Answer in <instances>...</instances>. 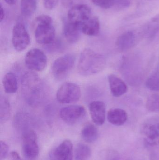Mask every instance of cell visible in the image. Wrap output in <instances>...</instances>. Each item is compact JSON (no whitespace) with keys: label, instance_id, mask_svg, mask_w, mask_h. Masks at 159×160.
<instances>
[{"label":"cell","instance_id":"4fadbf2b","mask_svg":"<svg viewBox=\"0 0 159 160\" xmlns=\"http://www.w3.org/2000/svg\"><path fill=\"white\" fill-rule=\"evenodd\" d=\"M91 117L93 122L97 126H102L106 117V107L104 102L101 101H94L89 106Z\"/></svg>","mask_w":159,"mask_h":160},{"label":"cell","instance_id":"5bb4252c","mask_svg":"<svg viewBox=\"0 0 159 160\" xmlns=\"http://www.w3.org/2000/svg\"><path fill=\"white\" fill-rule=\"evenodd\" d=\"M108 81L110 91L114 97H120L128 91V86L125 82L115 75H109Z\"/></svg>","mask_w":159,"mask_h":160},{"label":"cell","instance_id":"5b68a950","mask_svg":"<svg viewBox=\"0 0 159 160\" xmlns=\"http://www.w3.org/2000/svg\"><path fill=\"white\" fill-rule=\"evenodd\" d=\"M23 155L28 160H36L39 156V148L36 132L32 129L23 132L22 137Z\"/></svg>","mask_w":159,"mask_h":160},{"label":"cell","instance_id":"603a6c76","mask_svg":"<svg viewBox=\"0 0 159 160\" xmlns=\"http://www.w3.org/2000/svg\"><path fill=\"white\" fill-rule=\"evenodd\" d=\"M10 115V107L9 102L4 97H1L0 100V120L1 123L6 122L9 119Z\"/></svg>","mask_w":159,"mask_h":160},{"label":"cell","instance_id":"ac0fdd59","mask_svg":"<svg viewBox=\"0 0 159 160\" xmlns=\"http://www.w3.org/2000/svg\"><path fill=\"white\" fill-rule=\"evenodd\" d=\"M82 33L89 36H95L100 33V23L98 18L91 17L81 25Z\"/></svg>","mask_w":159,"mask_h":160},{"label":"cell","instance_id":"4dcf8cb0","mask_svg":"<svg viewBox=\"0 0 159 160\" xmlns=\"http://www.w3.org/2000/svg\"><path fill=\"white\" fill-rule=\"evenodd\" d=\"M5 18V12L3 8L2 5H1V16H0V20H1V22Z\"/></svg>","mask_w":159,"mask_h":160},{"label":"cell","instance_id":"83f0119b","mask_svg":"<svg viewBox=\"0 0 159 160\" xmlns=\"http://www.w3.org/2000/svg\"><path fill=\"white\" fill-rule=\"evenodd\" d=\"M59 0H44V7L48 10H52L55 8Z\"/></svg>","mask_w":159,"mask_h":160},{"label":"cell","instance_id":"8992f818","mask_svg":"<svg viewBox=\"0 0 159 160\" xmlns=\"http://www.w3.org/2000/svg\"><path fill=\"white\" fill-rule=\"evenodd\" d=\"M81 95L79 86L74 83L68 82L60 87L57 91L56 98L60 103L67 104L78 101Z\"/></svg>","mask_w":159,"mask_h":160},{"label":"cell","instance_id":"44dd1931","mask_svg":"<svg viewBox=\"0 0 159 160\" xmlns=\"http://www.w3.org/2000/svg\"><path fill=\"white\" fill-rule=\"evenodd\" d=\"M91 155V149L88 146L78 144L75 150V160H89Z\"/></svg>","mask_w":159,"mask_h":160},{"label":"cell","instance_id":"30bf717a","mask_svg":"<svg viewBox=\"0 0 159 160\" xmlns=\"http://www.w3.org/2000/svg\"><path fill=\"white\" fill-rule=\"evenodd\" d=\"M83 106L70 105L63 107L60 111V116L63 121L69 124H74L81 120L86 115Z\"/></svg>","mask_w":159,"mask_h":160},{"label":"cell","instance_id":"9c48e42d","mask_svg":"<svg viewBox=\"0 0 159 160\" xmlns=\"http://www.w3.org/2000/svg\"><path fill=\"white\" fill-rule=\"evenodd\" d=\"M91 9L88 6L78 4L69 9L67 15V21L81 25L91 18Z\"/></svg>","mask_w":159,"mask_h":160},{"label":"cell","instance_id":"484cf974","mask_svg":"<svg viewBox=\"0 0 159 160\" xmlns=\"http://www.w3.org/2000/svg\"><path fill=\"white\" fill-rule=\"evenodd\" d=\"M94 4L101 8L108 9L115 4V0H91Z\"/></svg>","mask_w":159,"mask_h":160},{"label":"cell","instance_id":"6da1fadb","mask_svg":"<svg viewBox=\"0 0 159 160\" xmlns=\"http://www.w3.org/2000/svg\"><path fill=\"white\" fill-rule=\"evenodd\" d=\"M105 65L104 57L90 49L81 52L78 62V72L83 76H89L101 72Z\"/></svg>","mask_w":159,"mask_h":160},{"label":"cell","instance_id":"d6986e66","mask_svg":"<svg viewBox=\"0 0 159 160\" xmlns=\"http://www.w3.org/2000/svg\"><path fill=\"white\" fill-rule=\"evenodd\" d=\"M82 139L86 142L91 143L98 139L99 132L98 129L92 124H87L83 128L81 132Z\"/></svg>","mask_w":159,"mask_h":160},{"label":"cell","instance_id":"d6a6232c","mask_svg":"<svg viewBox=\"0 0 159 160\" xmlns=\"http://www.w3.org/2000/svg\"><path fill=\"white\" fill-rule=\"evenodd\" d=\"M112 160H119L118 158H113Z\"/></svg>","mask_w":159,"mask_h":160},{"label":"cell","instance_id":"f1b7e54d","mask_svg":"<svg viewBox=\"0 0 159 160\" xmlns=\"http://www.w3.org/2000/svg\"><path fill=\"white\" fill-rule=\"evenodd\" d=\"M78 1V0H62V2L65 6H72V7L76 5L75 3H76Z\"/></svg>","mask_w":159,"mask_h":160},{"label":"cell","instance_id":"8fae6325","mask_svg":"<svg viewBox=\"0 0 159 160\" xmlns=\"http://www.w3.org/2000/svg\"><path fill=\"white\" fill-rule=\"evenodd\" d=\"M142 133L144 141L148 145H159V121L149 122L145 124L142 128Z\"/></svg>","mask_w":159,"mask_h":160},{"label":"cell","instance_id":"d4e9b609","mask_svg":"<svg viewBox=\"0 0 159 160\" xmlns=\"http://www.w3.org/2000/svg\"><path fill=\"white\" fill-rule=\"evenodd\" d=\"M146 86L150 90L159 91V73L155 72L147 80Z\"/></svg>","mask_w":159,"mask_h":160},{"label":"cell","instance_id":"9a60e30c","mask_svg":"<svg viewBox=\"0 0 159 160\" xmlns=\"http://www.w3.org/2000/svg\"><path fill=\"white\" fill-rule=\"evenodd\" d=\"M82 33L81 25L67 21L63 28V34L69 43L73 44L77 42Z\"/></svg>","mask_w":159,"mask_h":160},{"label":"cell","instance_id":"4316f807","mask_svg":"<svg viewBox=\"0 0 159 160\" xmlns=\"http://www.w3.org/2000/svg\"><path fill=\"white\" fill-rule=\"evenodd\" d=\"M0 160H5L8 156L9 147L8 145L3 141L0 142Z\"/></svg>","mask_w":159,"mask_h":160},{"label":"cell","instance_id":"7c38bea8","mask_svg":"<svg viewBox=\"0 0 159 160\" xmlns=\"http://www.w3.org/2000/svg\"><path fill=\"white\" fill-rule=\"evenodd\" d=\"M73 145L69 140L63 141L51 154L52 160H73Z\"/></svg>","mask_w":159,"mask_h":160},{"label":"cell","instance_id":"277c9868","mask_svg":"<svg viewBox=\"0 0 159 160\" xmlns=\"http://www.w3.org/2000/svg\"><path fill=\"white\" fill-rule=\"evenodd\" d=\"M75 57L71 54H65L56 59L51 67L52 75L57 80L65 79L74 65Z\"/></svg>","mask_w":159,"mask_h":160},{"label":"cell","instance_id":"1f68e13d","mask_svg":"<svg viewBox=\"0 0 159 160\" xmlns=\"http://www.w3.org/2000/svg\"><path fill=\"white\" fill-rule=\"evenodd\" d=\"M4 1L7 4L13 5L16 4L17 0H4Z\"/></svg>","mask_w":159,"mask_h":160},{"label":"cell","instance_id":"cb8c5ba5","mask_svg":"<svg viewBox=\"0 0 159 160\" xmlns=\"http://www.w3.org/2000/svg\"><path fill=\"white\" fill-rule=\"evenodd\" d=\"M148 111L159 113V94H152L147 98L146 104Z\"/></svg>","mask_w":159,"mask_h":160},{"label":"cell","instance_id":"2e32d148","mask_svg":"<svg viewBox=\"0 0 159 160\" xmlns=\"http://www.w3.org/2000/svg\"><path fill=\"white\" fill-rule=\"evenodd\" d=\"M107 118L108 121L112 125L121 126L124 125L128 120V115L125 110L115 108L108 111Z\"/></svg>","mask_w":159,"mask_h":160},{"label":"cell","instance_id":"ba28073f","mask_svg":"<svg viewBox=\"0 0 159 160\" xmlns=\"http://www.w3.org/2000/svg\"><path fill=\"white\" fill-rule=\"evenodd\" d=\"M12 42L14 48L21 52L27 48L30 43V37L25 26L21 22L14 25L12 32Z\"/></svg>","mask_w":159,"mask_h":160},{"label":"cell","instance_id":"7a4b0ae2","mask_svg":"<svg viewBox=\"0 0 159 160\" xmlns=\"http://www.w3.org/2000/svg\"><path fill=\"white\" fill-rule=\"evenodd\" d=\"M43 84L38 76L33 72H27L22 77V90L30 104H37L43 99L45 93Z\"/></svg>","mask_w":159,"mask_h":160},{"label":"cell","instance_id":"3957f363","mask_svg":"<svg viewBox=\"0 0 159 160\" xmlns=\"http://www.w3.org/2000/svg\"><path fill=\"white\" fill-rule=\"evenodd\" d=\"M36 22L37 25L35 31V37L36 42L44 45L53 43L55 40L56 32L51 17L48 15H40L36 18Z\"/></svg>","mask_w":159,"mask_h":160},{"label":"cell","instance_id":"ffe728a7","mask_svg":"<svg viewBox=\"0 0 159 160\" xmlns=\"http://www.w3.org/2000/svg\"><path fill=\"white\" fill-rule=\"evenodd\" d=\"M5 91L8 94H14L18 89V82L16 75L12 72H8L5 75L2 81Z\"/></svg>","mask_w":159,"mask_h":160},{"label":"cell","instance_id":"e0dca14e","mask_svg":"<svg viewBox=\"0 0 159 160\" xmlns=\"http://www.w3.org/2000/svg\"><path fill=\"white\" fill-rule=\"evenodd\" d=\"M135 41V36L131 31L126 32L119 37L116 42L118 49L121 51H126L131 48Z\"/></svg>","mask_w":159,"mask_h":160},{"label":"cell","instance_id":"52a82bcc","mask_svg":"<svg viewBox=\"0 0 159 160\" xmlns=\"http://www.w3.org/2000/svg\"><path fill=\"white\" fill-rule=\"evenodd\" d=\"M25 63L26 67L32 71L40 72L45 68L47 58L44 52L39 49H32L25 56Z\"/></svg>","mask_w":159,"mask_h":160},{"label":"cell","instance_id":"f546056e","mask_svg":"<svg viewBox=\"0 0 159 160\" xmlns=\"http://www.w3.org/2000/svg\"><path fill=\"white\" fill-rule=\"evenodd\" d=\"M10 159L11 160H22L19 154L16 151H13L10 153Z\"/></svg>","mask_w":159,"mask_h":160},{"label":"cell","instance_id":"7402d4cb","mask_svg":"<svg viewBox=\"0 0 159 160\" xmlns=\"http://www.w3.org/2000/svg\"><path fill=\"white\" fill-rule=\"evenodd\" d=\"M36 0H21V10L23 16L30 17L36 10Z\"/></svg>","mask_w":159,"mask_h":160}]
</instances>
